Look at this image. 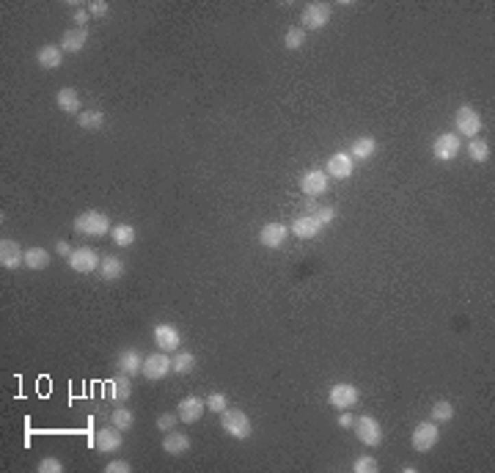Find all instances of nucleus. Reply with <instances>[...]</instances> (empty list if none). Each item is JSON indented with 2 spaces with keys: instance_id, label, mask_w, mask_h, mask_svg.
<instances>
[{
  "instance_id": "f3484780",
  "label": "nucleus",
  "mask_w": 495,
  "mask_h": 473,
  "mask_svg": "<svg viewBox=\"0 0 495 473\" xmlns=\"http://www.w3.org/2000/svg\"><path fill=\"white\" fill-rule=\"evenodd\" d=\"M25 265V251L14 240H0V267L3 270H17Z\"/></svg>"
},
{
  "instance_id": "412c9836",
  "label": "nucleus",
  "mask_w": 495,
  "mask_h": 473,
  "mask_svg": "<svg viewBox=\"0 0 495 473\" xmlns=\"http://www.w3.org/2000/svg\"><path fill=\"white\" fill-rule=\"evenodd\" d=\"M162 451H165L168 457H182V454H187V451H190V435L176 432V429L165 432V437H162Z\"/></svg>"
},
{
  "instance_id": "b1692460",
  "label": "nucleus",
  "mask_w": 495,
  "mask_h": 473,
  "mask_svg": "<svg viewBox=\"0 0 495 473\" xmlns=\"http://www.w3.org/2000/svg\"><path fill=\"white\" fill-rule=\"evenodd\" d=\"M56 105H58V110H64V113H69V116H80V94L72 88V86H67V88H61L58 94H56Z\"/></svg>"
},
{
  "instance_id": "a18cd8bd",
  "label": "nucleus",
  "mask_w": 495,
  "mask_h": 473,
  "mask_svg": "<svg viewBox=\"0 0 495 473\" xmlns=\"http://www.w3.org/2000/svg\"><path fill=\"white\" fill-rule=\"evenodd\" d=\"M317 209H319V204H317V198H306V212H309V215H314Z\"/></svg>"
},
{
  "instance_id": "58836bf2",
  "label": "nucleus",
  "mask_w": 495,
  "mask_h": 473,
  "mask_svg": "<svg viewBox=\"0 0 495 473\" xmlns=\"http://www.w3.org/2000/svg\"><path fill=\"white\" fill-rule=\"evenodd\" d=\"M86 9H88V14H91V20H102L105 14H108V3L105 0H91V3H86Z\"/></svg>"
},
{
  "instance_id": "f704fd0d",
  "label": "nucleus",
  "mask_w": 495,
  "mask_h": 473,
  "mask_svg": "<svg viewBox=\"0 0 495 473\" xmlns=\"http://www.w3.org/2000/svg\"><path fill=\"white\" fill-rule=\"evenodd\" d=\"M352 470H355V473H377V470H380V462H377L374 457L363 454V457H358V459L352 462Z\"/></svg>"
},
{
  "instance_id": "dca6fc26",
  "label": "nucleus",
  "mask_w": 495,
  "mask_h": 473,
  "mask_svg": "<svg viewBox=\"0 0 495 473\" xmlns=\"http://www.w3.org/2000/svg\"><path fill=\"white\" fill-rule=\"evenodd\" d=\"M91 443L97 446V451H102V454H116L119 448H121V429H116L113 424L110 426H102L94 437H91Z\"/></svg>"
},
{
  "instance_id": "c85d7f7f",
  "label": "nucleus",
  "mask_w": 495,
  "mask_h": 473,
  "mask_svg": "<svg viewBox=\"0 0 495 473\" xmlns=\"http://www.w3.org/2000/svg\"><path fill=\"white\" fill-rule=\"evenodd\" d=\"M50 262H53V259H50V251H47V248L34 245V248L25 251V267H28V270H47Z\"/></svg>"
},
{
  "instance_id": "5701e85b",
  "label": "nucleus",
  "mask_w": 495,
  "mask_h": 473,
  "mask_svg": "<svg viewBox=\"0 0 495 473\" xmlns=\"http://www.w3.org/2000/svg\"><path fill=\"white\" fill-rule=\"evenodd\" d=\"M377 141L372 138V135H361V138H355L352 141V146H350V154H352V160H358V162H366V160H372L374 154H377Z\"/></svg>"
},
{
  "instance_id": "a19ab883",
  "label": "nucleus",
  "mask_w": 495,
  "mask_h": 473,
  "mask_svg": "<svg viewBox=\"0 0 495 473\" xmlns=\"http://www.w3.org/2000/svg\"><path fill=\"white\" fill-rule=\"evenodd\" d=\"M105 470H108V473H132V465H130L127 459H110V462L105 465Z\"/></svg>"
},
{
  "instance_id": "39448f33",
  "label": "nucleus",
  "mask_w": 495,
  "mask_h": 473,
  "mask_svg": "<svg viewBox=\"0 0 495 473\" xmlns=\"http://www.w3.org/2000/svg\"><path fill=\"white\" fill-rule=\"evenodd\" d=\"M352 429H355L358 440H361L363 446H369V448H377V446L383 443V426H380V421H377L374 415H369V413L358 415L355 424H352Z\"/></svg>"
},
{
  "instance_id": "aec40b11",
  "label": "nucleus",
  "mask_w": 495,
  "mask_h": 473,
  "mask_svg": "<svg viewBox=\"0 0 495 473\" xmlns=\"http://www.w3.org/2000/svg\"><path fill=\"white\" fill-rule=\"evenodd\" d=\"M36 64H39L42 69H47V72L58 69V66L64 64V50H61V45H42V47L36 50Z\"/></svg>"
},
{
  "instance_id": "473e14b6",
  "label": "nucleus",
  "mask_w": 495,
  "mask_h": 473,
  "mask_svg": "<svg viewBox=\"0 0 495 473\" xmlns=\"http://www.w3.org/2000/svg\"><path fill=\"white\" fill-rule=\"evenodd\" d=\"M193 369H195V355L187 352V350H176V355H173V372H176V374H190Z\"/></svg>"
},
{
  "instance_id": "f03ea898",
  "label": "nucleus",
  "mask_w": 495,
  "mask_h": 473,
  "mask_svg": "<svg viewBox=\"0 0 495 473\" xmlns=\"http://www.w3.org/2000/svg\"><path fill=\"white\" fill-rule=\"evenodd\" d=\"M110 228H113L110 217L99 209H86L75 217V231L83 236H105V234H110Z\"/></svg>"
},
{
  "instance_id": "9b49d317",
  "label": "nucleus",
  "mask_w": 495,
  "mask_h": 473,
  "mask_svg": "<svg viewBox=\"0 0 495 473\" xmlns=\"http://www.w3.org/2000/svg\"><path fill=\"white\" fill-rule=\"evenodd\" d=\"M67 262H69V267H72L75 273H80V276H88V273L99 270V262H102V256H99L94 248L83 245V248H75V251H72V256H69Z\"/></svg>"
},
{
  "instance_id": "1a4fd4ad",
  "label": "nucleus",
  "mask_w": 495,
  "mask_h": 473,
  "mask_svg": "<svg viewBox=\"0 0 495 473\" xmlns=\"http://www.w3.org/2000/svg\"><path fill=\"white\" fill-rule=\"evenodd\" d=\"M168 372H173V358H168V352L157 350V352H152V355H146V358H143L141 374H143L146 380L157 383V380H162Z\"/></svg>"
},
{
  "instance_id": "f257e3e1",
  "label": "nucleus",
  "mask_w": 495,
  "mask_h": 473,
  "mask_svg": "<svg viewBox=\"0 0 495 473\" xmlns=\"http://www.w3.org/2000/svg\"><path fill=\"white\" fill-rule=\"evenodd\" d=\"M220 426H223V432H226L228 437H234V440H248V437L254 435L251 418H248V413L239 410V407H226V410L220 413Z\"/></svg>"
},
{
  "instance_id": "20e7f679",
  "label": "nucleus",
  "mask_w": 495,
  "mask_h": 473,
  "mask_svg": "<svg viewBox=\"0 0 495 473\" xmlns=\"http://www.w3.org/2000/svg\"><path fill=\"white\" fill-rule=\"evenodd\" d=\"M454 127H457V135L459 138H479L481 132V116L473 105H459L457 113H454Z\"/></svg>"
},
{
  "instance_id": "a211bd4d",
  "label": "nucleus",
  "mask_w": 495,
  "mask_h": 473,
  "mask_svg": "<svg viewBox=\"0 0 495 473\" xmlns=\"http://www.w3.org/2000/svg\"><path fill=\"white\" fill-rule=\"evenodd\" d=\"M322 228L325 226L317 220V215H309V212L292 220V234L298 236V240H314V236H319Z\"/></svg>"
},
{
  "instance_id": "72a5a7b5",
  "label": "nucleus",
  "mask_w": 495,
  "mask_h": 473,
  "mask_svg": "<svg viewBox=\"0 0 495 473\" xmlns=\"http://www.w3.org/2000/svg\"><path fill=\"white\" fill-rule=\"evenodd\" d=\"M303 45H306V31H303V28H289L287 36H284V47H287L289 53H295V50H300Z\"/></svg>"
},
{
  "instance_id": "7c9ffc66",
  "label": "nucleus",
  "mask_w": 495,
  "mask_h": 473,
  "mask_svg": "<svg viewBox=\"0 0 495 473\" xmlns=\"http://www.w3.org/2000/svg\"><path fill=\"white\" fill-rule=\"evenodd\" d=\"M468 157L473 162H487L490 160V143L481 141V138H470L468 141Z\"/></svg>"
},
{
  "instance_id": "79ce46f5",
  "label": "nucleus",
  "mask_w": 495,
  "mask_h": 473,
  "mask_svg": "<svg viewBox=\"0 0 495 473\" xmlns=\"http://www.w3.org/2000/svg\"><path fill=\"white\" fill-rule=\"evenodd\" d=\"M88 20H91L88 9H86V6H77V9H75V14H72V23H75V28H86V25H88Z\"/></svg>"
},
{
  "instance_id": "6ab92c4d",
  "label": "nucleus",
  "mask_w": 495,
  "mask_h": 473,
  "mask_svg": "<svg viewBox=\"0 0 495 473\" xmlns=\"http://www.w3.org/2000/svg\"><path fill=\"white\" fill-rule=\"evenodd\" d=\"M86 45H88V28H69V31H64V36H61V50H64V56H77V53L86 50Z\"/></svg>"
},
{
  "instance_id": "ea45409f",
  "label": "nucleus",
  "mask_w": 495,
  "mask_h": 473,
  "mask_svg": "<svg viewBox=\"0 0 495 473\" xmlns=\"http://www.w3.org/2000/svg\"><path fill=\"white\" fill-rule=\"evenodd\" d=\"M314 215H317V220H319L322 226H330V223L336 220V206H319Z\"/></svg>"
},
{
  "instance_id": "bb28decb",
  "label": "nucleus",
  "mask_w": 495,
  "mask_h": 473,
  "mask_svg": "<svg viewBox=\"0 0 495 473\" xmlns=\"http://www.w3.org/2000/svg\"><path fill=\"white\" fill-rule=\"evenodd\" d=\"M110 240L116 243V248H130V245H135V240H138V231H135V226H130V223H116V226L110 228Z\"/></svg>"
},
{
  "instance_id": "7ed1b4c3",
  "label": "nucleus",
  "mask_w": 495,
  "mask_h": 473,
  "mask_svg": "<svg viewBox=\"0 0 495 473\" xmlns=\"http://www.w3.org/2000/svg\"><path fill=\"white\" fill-rule=\"evenodd\" d=\"M330 17H333V6L317 0V3H309V6L303 9V14H300V28H303L306 34H317V31H322V28L330 23Z\"/></svg>"
},
{
  "instance_id": "423d86ee",
  "label": "nucleus",
  "mask_w": 495,
  "mask_h": 473,
  "mask_svg": "<svg viewBox=\"0 0 495 473\" xmlns=\"http://www.w3.org/2000/svg\"><path fill=\"white\" fill-rule=\"evenodd\" d=\"M437 440H440V429H437V424H435L432 418L415 424V429H413V435H410V446H413L418 454L432 451V448L437 446Z\"/></svg>"
},
{
  "instance_id": "f8f14e48",
  "label": "nucleus",
  "mask_w": 495,
  "mask_h": 473,
  "mask_svg": "<svg viewBox=\"0 0 495 473\" xmlns=\"http://www.w3.org/2000/svg\"><path fill=\"white\" fill-rule=\"evenodd\" d=\"M287 240H289V226H287V223H278V220L265 223L262 231H259V243H262V248H267V251H278Z\"/></svg>"
},
{
  "instance_id": "c9c22d12",
  "label": "nucleus",
  "mask_w": 495,
  "mask_h": 473,
  "mask_svg": "<svg viewBox=\"0 0 495 473\" xmlns=\"http://www.w3.org/2000/svg\"><path fill=\"white\" fill-rule=\"evenodd\" d=\"M39 473H64V462L58 457H42L36 465Z\"/></svg>"
},
{
  "instance_id": "6e6552de",
  "label": "nucleus",
  "mask_w": 495,
  "mask_h": 473,
  "mask_svg": "<svg viewBox=\"0 0 495 473\" xmlns=\"http://www.w3.org/2000/svg\"><path fill=\"white\" fill-rule=\"evenodd\" d=\"M459 151H462V138L457 132H440L432 141V157L437 162H451Z\"/></svg>"
},
{
  "instance_id": "e433bc0d",
  "label": "nucleus",
  "mask_w": 495,
  "mask_h": 473,
  "mask_svg": "<svg viewBox=\"0 0 495 473\" xmlns=\"http://www.w3.org/2000/svg\"><path fill=\"white\" fill-rule=\"evenodd\" d=\"M226 407H228V402H226V393L215 391V393H209V396H206V410H209V413H217V415H220Z\"/></svg>"
},
{
  "instance_id": "4be33fe9",
  "label": "nucleus",
  "mask_w": 495,
  "mask_h": 473,
  "mask_svg": "<svg viewBox=\"0 0 495 473\" xmlns=\"http://www.w3.org/2000/svg\"><path fill=\"white\" fill-rule=\"evenodd\" d=\"M141 366H143V355L138 352V350H121L119 352V358H116V369L121 372V374H130V377H138V372H141Z\"/></svg>"
},
{
  "instance_id": "9d476101",
  "label": "nucleus",
  "mask_w": 495,
  "mask_h": 473,
  "mask_svg": "<svg viewBox=\"0 0 495 473\" xmlns=\"http://www.w3.org/2000/svg\"><path fill=\"white\" fill-rule=\"evenodd\" d=\"M328 184H330V176L325 173V168H309V171L300 173V193L306 198L322 195L328 190Z\"/></svg>"
},
{
  "instance_id": "2eb2a0df",
  "label": "nucleus",
  "mask_w": 495,
  "mask_h": 473,
  "mask_svg": "<svg viewBox=\"0 0 495 473\" xmlns=\"http://www.w3.org/2000/svg\"><path fill=\"white\" fill-rule=\"evenodd\" d=\"M204 410H206V399H201V396H184L182 402H179V407H176V415H179V421L182 424H198L201 418H204Z\"/></svg>"
},
{
  "instance_id": "393cba45",
  "label": "nucleus",
  "mask_w": 495,
  "mask_h": 473,
  "mask_svg": "<svg viewBox=\"0 0 495 473\" xmlns=\"http://www.w3.org/2000/svg\"><path fill=\"white\" fill-rule=\"evenodd\" d=\"M108 388H110V399H113L116 404H124V402L132 396V377L119 372V374L110 380V385H108Z\"/></svg>"
},
{
  "instance_id": "c03bdc74",
  "label": "nucleus",
  "mask_w": 495,
  "mask_h": 473,
  "mask_svg": "<svg viewBox=\"0 0 495 473\" xmlns=\"http://www.w3.org/2000/svg\"><path fill=\"white\" fill-rule=\"evenodd\" d=\"M352 424H355V415H352V413H347V410H341V415H339V426H341V429H350Z\"/></svg>"
},
{
  "instance_id": "4468645a",
  "label": "nucleus",
  "mask_w": 495,
  "mask_h": 473,
  "mask_svg": "<svg viewBox=\"0 0 495 473\" xmlns=\"http://www.w3.org/2000/svg\"><path fill=\"white\" fill-rule=\"evenodd\" d=\"M154 347L162 350V352H176V350H182V333H179V328L171 325V322H160V325L154 328Z\"/></svg>"
},
{
  "instance_id": "a878e982",
  "label": "nucleus",
  "mask_w": 495,
  "mask_h": 473,
  "mask_svg": "<svg viewBox=\"0 0 495 473\" xmlns=\"http://www.w3.org/2000/svg\"><path fill=\"white\" fill-rule=\"evenodd\" d=\"M99 276H102V281H108V284H116V281H121V276H124V262L119 259V256H102V262H99Z\"/></svg>"
},
{
  "instance_id": "4c0bfd02",
  "label": "nucleus",
  "mask_w": 495,
  "mask_h": 473,
  "mask_svg": "<svg viewBox=\"0 0 495 473\" xmlns=\"http://www.w3.org/2000/svg\"><path fill=\"white\" fill-rule=\"evenodd\" d=\"M176 424H179V415L176 413H162L160 418H157V429L165 435V432H171V429H176Z\"/></svg>"
},
{
  "instance_id": "2f4dec72",
  "label": "nucleus",
  "mask_w": 495,
  "mask_h": 473,
  "mask_svg": "<svg viewBox=\"0 0 495 473\" xmlns=\"http://www.w3.org/2000/svg\"><path fill=\"white\" fill-rule=\"evenodd\" d=\"M429 418H432L435 424H446V421H451V418H454V404H451V402H446V399H437V402L432 404V410H429Z\"/></svg>"
},
{
  "instance_id": "c756f323",
  "label": "nucleus",
  "mask_w": 495,
  "mask_h": 473,
  "mask_svg": "<svg viewBox=\"0 0 495 473\" xmlns=\"http://www.w3.org/2000/svg\"><path fill=\"white\" fill-rule=\"evenodd\" d=\"M110 424H113L116 429H121V432H130V429L135 426V413H132L130 407L119 404V407L113 410V415H110Z\"/></svg>"
},
{
  "instance_id": "ddd939ff",
  "label": "nucleus",
  "mask_w": 495,
  "mask_h": 473,
  "mask_svg": "<svg viewBox=\"0 0 495 473\" xmlns=\"http://www.w3.org/2000/svg\"><path fill=\"white\" fill-rule=\"evenodd\" d=\"M325 173H328L330 179H339V182L350 179V176L355 173V160H352V154H350V151H336V154H330L328 162H325Z\"/></svg>"
},
{
  "instance_id": "0eeeda50",
  "label": "nucleus",
  "mask_w": 495,
  "mask_h": 473,
  "mask_svg": "<svg viewBox=\"0 0 495 473\" xmlns=\"http://www.w3.org/2000/svg\"><path fill=\"white\" fill-rule=\"evenodd\" d=\"M328 402L336 410H352L361 402V391L352 383H333L330 391H328Z\"/></svg>"
},
{
  "instance_id": "37998d69",
  "label": "nucleus",
  "mask_w": 495,
  "mask_h": 473,
  "mask_svg": "<svg viewBox=\"0 0 495 473\" xmlns=\"http://www.w3.org/2000/svg\"><path fill=\"white\" fill-rule=\"evenodd\" d=\"M72 251H75V248H72V245H69L67 240H58V243H56V254H58V256L69 259V256H72Z\"/></svg>"
},
{
  "instance_id": "cd10ccee",
  "label": "nucleus",
  "mask_w": 495,
  "mask_h": 473,
  "mask_svg": "<svg viewBox=\"0 0 495 473\" xmlns=\"http://www.w3.org/2000/svg\"><path fill=\"white\" fill-rule=\"evenodd\" d=\"M77 127L80 130H88V132H97L105 127V113L99 108H91V110H80L77 116Z\"/></svg>"
}]
</instances>
